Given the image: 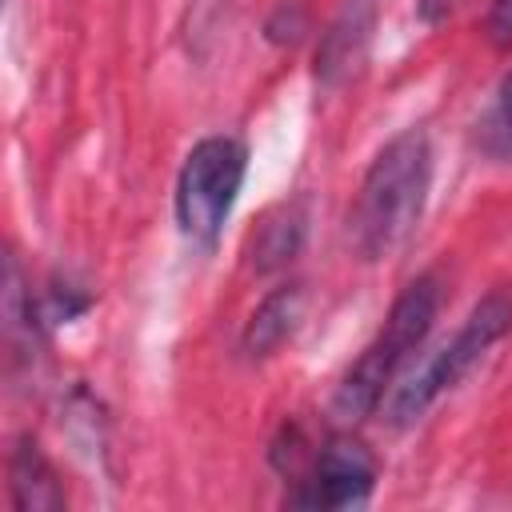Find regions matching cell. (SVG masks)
Wrapping results in <instances>:
<instances>
[{
  "mask_svg": "<svg viewBox=\"0 0 512 512\" xmlns=\"http://www.w3.org/2000/svg\"><path fill=\"white\" fill-rule=\"evenodd\" d=\"M372 24H376V4L372 0H348L340 8V16L328 24V32L316 48V76L324 84H340L364 64Z\"/></svg>",
  "mask_w": 512,
  "mask_h": 512,
  "instance_id": "8992f818",
  "label": "cell"
},
{
  "mask_svg": "<svg viewBox=\"0 0 512 512\" xmlns=\"http://www.w3.org/2000/svg\"><path fill=\"white\" fill-rule=\"evenodd\" d=\"M432 184V148L428 136L408 128L392 136L372 160L360 196L348 216V236L364 260L392 256L420 224Z\"/></svg>",
  "mask_w": 512,
  "mask_h": 512,
  "instance_id": "6da1fadb",
  "label": "cell"
},
{
  "mask_svg": "<svg viewBox=\"0 0 512 512\" xmlns=\"http://www.w3.org/2000/svg\"><path fill=\"white\" fill-rule=\"evenodd\" d=\"M508 328H512V292H488V296L468 312L464 328H460L440 352H432V356L392 392V400H388V420H392L396 428L420 420L424 408H428L444 388H452Z\"/></svg>",
  "mask_w": 512,
  "mask_h": 512,
  "instance_id": "3957f363",
  "label": "cell"
},
{
  "mask_svg": "<svg viewBox=\"0 0 512 512\" xmlns=\"http://www.w3.org/2000/svg\"><path fill=\"white\" fill-rule=\"evenodd\" d=\"M488 36L500 48L512 44V0H492V8H488Z\"/></svg>",
  "mask_w": 512,
  "mask_h": 512,
  "instance_id": "8fae6325",
  "label": "cell"
},
{
  "mask_svg": "<svg viewBox=\"0 0 512 512\" xmlns=\"http://www.w3.org/2000/svg\"><path fill=\"white\" fill-rule=\"evenodd\" d=\"M248 152L232 136L200 140L176 180V224L192 244L212 248L244 184Z\"/></svg>",
  "mask_w": 512,
  "mask_h": 512,
  "instance_id": "277c9868",
  "label": "cell"
},
{
  "mask_svg": "<svg viewBox=\"0 0 512 512\" xmlns=\"http://www.w3.org/2000/svg\"><path fill=\"white\" fill-rule=\"evenodd\" d=\"M436 308H440V284H436L432 272H428V276H416V280L396 296V304H392L384 328H380V332L368 340V348L352 360V368L344 372V380H340V388H336V396H332V412H336L344 424L364 420V416L380 404V396H384L388 380L396 376V368L404 364V356L416 352L420 340L428 336V328H432V320H436Z\"/></svg>",
  "mask_w": 512,
  "mask_h": 512,
  "instance_id": "7a4b0ae2",
  "label": "cell"
},
{
  "mask_svg": "<svg viewBox=\"0 0 512 512\" xmlns=\"http://www.w3.org/2000/svg\"><path fill=\"white\" fill-rule=\"evenodd\" d=\"M480 148L488 156H508L512 152V72L504 76L496 104L488 108L484 124H480Z\"/></svg>",
  "mask_w": 512,
  "mask_h": 512,
  "instance_id": "30bf717a",
  "label": "cell"
},
{
  "mask_svg": "<svg viewBox=\"0 0 512 512\" xmlns=\"http://www.w3.org/2000/svg\"><path fill=\"white\" fill-rule=\"evenodd\" d=\"M304 320V288L300 284H288V288H276L260 300V308L252 312L248 328H244V352L248 356H268L276 352Z\"/></svg>",
  "mask_w": 512,
  "mask_h": 512,
  "instance_id": "52a82bcc",
  "label": "cell"
},
{
  "mask_svg": "<svg viewBox=\"0 0 512 512\" xmlns=\"http://www.w3.org/2000/svg\"><path fill=\"white\" fill-rule=\"evenodd\" d=\"M376 484V460L372 452L352 436H332L312 468L308 492L296 496V504L308 508H360L372 496Z\"/></svg>",
  "mask_w": 512,
  "mask_h": 512,
  "instance_id": "5b68a950",
  "label": "cell"
},
{
  "mask_svg": "<svg viewBox=\"0 0 512 512\" xmlns=\"http://www.w3.org/2000/svg\"><path fill=\"white\" fill-rule=\"evenodd\" d=\"M12 500L20 512H56L64 508V488L48 468L44 452L32 440H20L12 452Z\"/></svg>",
  "mask_w": 512,
  "mask_h": 512,
  "instance_id": "ba28073f",
  "label": "cell"
},
{
  "mask_svg": "<svg viewBox=\"0 0 512 512\" xmlns=\"http://www.w3.org/2000/svg\"><path fill=\"white\" fill-rule=\"evenodd\" d=\"M300 240H304V212L296 204H280L276 212H268V220L252 236V264L260 272L280 268L284 260L296 256Z\"/></svg>",
  "mask_w": 512,
  "mask_h": 512,
  "instance_id": "9c48e42d",
  "label": "cell"
}]
</instances>
